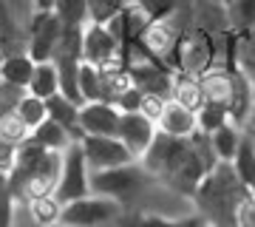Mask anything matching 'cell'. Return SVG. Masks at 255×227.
<instances>
[{"label":"cell","instance_id":"f546056e","mask_svg":"<svg viewBox=\"0 0 255 227\" xmlns=\"http://www.w3.org/2000/svg\"><path fill=\"white\" fill-rule=\"evenodd\" d=\"M26 88H17V85H9V82H0V122L17 111V102L23 100Z\"/></svg>","mask_w":255,"mask_h":227},{"label":"cell","instance_id":"e575fe53","mask_svg":"<svg viewBox=\"0 0 255 227\" xmlns=\"http://www.w3.org/2000/svg\"><path fill=\"white\" fill-rule=\"evenodd\" d=\"M9 3V9L17 14V20L23 23V28H28V20L34 17V0H6Z\"/></svg>","mask_w":255,"mask_h":227},{"label":"cell","instance_id":"d6a6232c","mask_svg":"<svg viewBox=\"0 0 255 227\" xmlns=\"http://www.w3.org/2000/svg\"><path fill=\"white\" fill-rule=\"evenodd\" d=\"M17 151H20V145L0 139V173H11L14 171V165H17Z\"/></svg>","mask_w":255,"mask_h":227},{"label":"cell","instance_id":"60d3db41","mask_svg":"<svg viewBox=\"0 0 255 227\" xmlns=\"http://www.w3.org/2000/svg\"><path fill=\"white\" fill-rule=\"evenodd\" d=\"M0 65H3V54H0ZM0 82H3V77H0Z\"/></svg>","mask_w":255,"mask_h":227},{"label":"cell","instance_id":"d4e9b609","mask_svg":"<svg viewBox=\"0 0 255 227\" xmlns=\"http://www.w3.org/2000/svg\"><path fill=\"white\" fill-rule=\"evenodd\" d=\"M130 3H133L150 23H164V20H170L176 11H179V6H182V0H130Z\"/></svg>","mask_w":255,"mask_h":227},{"label":"cell","instance_id":"30bf717a","mask_svg":"<svg viewBox=\"0 0 255 227\" xmlns=\"http://www.w3.org/2000/svg\"><path fill=\"white\" fill-rule=\"evenodd\" d=\"M117 136L125 142V148L133 154V159H142L147 154V148L153 145V139L159 136V131H156V122H150L145 114L133 111V114H122Z\"/></svg>","mask_w":255,"mask_h":227},{"label":"cell","instance_id":"44dd1931","mask_svg":"<svg viewBox=\"0 0 255 227\" xmlns=\"http://www.w3.org/2000/svg\"><path fill=\"white\" fill-rule=\"evenodd\" d=\"M26 91L34 94V97H40V100H48V97L60 94V74H57V65L54 63H37Z\"/></svg>","mask_w":255,"mask_h":227},{"label":"cell","instance_id":"8fae6325","mask_svg":"<svg viewBox=\"0 0 255 227\" xmlns=\"http://www.w3.org/2000/svg\"><path fill=\"white\" fill-rule=\"evenodd\" d=\"M119 119H122V111L105 100L80 105V125L85 136H117Z\"/></svg>","mask_w":255,"mask_h":227},{"label":"cell","instance_id":"7a4b0ae2","mask_svg":"<svg viewBox=\"0 0 255 227\" xmlns=\"http://www.w3.org/2000/svg\"><path fill=\"white\" fill-rule=\"evenodd\" d=\"M60 171H63V151H48L28 136L17 151L14 171L9 173L11 193H14L17 205H26L37 196L57 193Z\"/></svg>","mask_w":255,"mask_h":227},{"label":"cell","instance_id":"4fadbf2b","mask_svg":"<svg viewBox=\"0 0 255 227\" xmlns=\"http://www.w3.org/2000/svg\"><path fill=\"white\" fill-rule=\"evenodd\" d=\"M46 105H48V119H54L57 125H63L65 131L71 134L74 142H82L85 131H82V125H80V102L68 100L63 91H60L54 97H48Z\"/></svg>","mask_w":255,"mask_h":227},{"label":"cell","instance_id":"2e32d148","mask_svg":"<svg viewBox=\"0 0 255 227\" xmlns=\"http://www.w3.org/2000/svg\"><path fill=\"white\" fill-rule=\"evenodd\" d=\"M170 100L182 102L184 108H190L199 114L201 105L207 102L204 97V85H201V77H190V74H176L173 77V91H170Z\"/></svg>","mask_w":255,"mask_h":227},{"label":"cell","instance_id":"b9f144b4","mask_svg":"<svg viewBox=\"0 0 255 227\" xmlns=\"http://www.w3.org/2000/svg\"><path fill=\"white\" fill-rule=\"evenodd\" d=\"M253 125H255V114H253V122H250V128H253Z\"/></svg>","mask_w":255,"mask_h":227},{"label":"cell","instance_id":"5b68a950","mask_svg":"<svg viewBox=\"0 0 255 227\" xmlns=\"http://www.w3.org/2000/svg\"><path fill=\"white\" fill-rule=\"evenodd\" d=\"M125 210L122 205L108 196H82V199H74L63 208V227H102L111 225V222H119Z\"/></svg>","mask_w":255,"mask_h":227},{"label":"cell","instance_id":"cb8c5ba5","mask_svg":"<svg viewBox=\"0 0 255 227\" xmlns=\"http://www.w3.org/2000/svg\"><path fill=\"white\" fill-rule=\"evenodd\" d=\"M54 11H57V17L63 20V26H85L91 20L88 0H57Z\"/></svg>","mask_w":255,"mask_h":227},{"label":"cell","instance_id":"f35d334b","mask_svg":"<svg viewBox=\"0 0 255 227\" xmlns=\"http://www.w3.org/2000/svg\"><path fill=\"white\" fill-rule=\"evenodd\" d=\"M14 227H40V225H31V222L26 219V225H14ZM57 227H63V225H57Z\"/></svg>","mask_w":255,"mask_h":227},{"label":"cell","instance_id":"277c9868","mask_svg":"<svg viewBox=\"0 0 255 227\" xmlns=\"http://www.w3.org/2000/svg\"><path fill=\"white\" fill-rule=\"evenodd\" d=\"M167 65L176 74H190V77H204L207 71L221 65V37L210 34L199 26H187L176 43Z\"/></svg>","mask_w":255,"mask_h":227},{"label":"cell","instance_id":"ffe728a7","mask_svg":"<svg viewBox=\"0 0 255 227\" xmlns=\"http://www.w3.org/2000/svg\"><path fill=\"white\" fill-rule=\"evenodd\" d=\"M233 171L238 173V179L244 182L247 191L255 193V139L250 136V131H244V139H241L238 154L233 159Z\"/></svg>","mask_w":255,"mask_h":227},{"label":"cell","instance_id":"1f68e13d","mask_svg":"<svg viewBox=\"0 0 255 227\" xmlns=\"http://www.w3.org/2000/svg\"><path fill=\"white\" fill-rule=\"evenodd\" d=\"M164 102H167V97H159V94H145L142 91V102H139V114H145L150 122H156V119L162 117L164 111Z\"/></svg>","mask_w":255,"mask_h":227},{"label":"cell","instance_id":"9c48e42d","mask_svg":"<svg viewBox=\"0 0 255 227\" xmlns=\"http://www.w3.org/2000/svg\"><path fill=\"white\" fill-rule=\"evenodd\" d=\"M80 145L85 151V159H88L91 171H108V168L136 162L119 136H82Z\"/></svg>","mask_w":255,"mask_h":227},{"label":"cell","instance_id":"ab89813d","mask_svg":"<svg viewBox=\"0 0 255 227\" xmlns=\"http://www.w3.org/2000/svg\"><path fill=\"white\" fill-rule=\"evenodd\" d=\"M247 131H250V136H253V139H255V125H253V128H247Z\"/></svg>","mask_w":255,"mask_h":227},{"label":"cell","instance_id":"8d00e7d4","mask_svg":"<svg viewBox=\"0 0 255 227\" xmlns=\"http://www.w3.org/2000/svg\"><path fill=\"white\" fill-rule=\"evenodd\" d=\"M244 48H247V65L244 68H255V31L250 37H244Z\"/></svg>","mask_w":255,"mask_h":227},{"label":"cell","instance_id":"7bdbcfd3","mask_svg":"<svg viewBox=\"0 0 255 227\" xmlns=\"http://www.w3.org/2000/svg\"><path fill=\"white\" fill-rule=\"evenodd\" d=\"M224 3H227V0H224Z\"/></svg>","mask_w":255,"mask_h":227},{"label":"cell","instance_id":"ac0fdd59","mask_svg":"<svg viewBox=\"0 0 255 227\" xmlns=\"http://www.w3.org/2000/svg\"><path fill=\"white\" fill-rule=\"evenodd\" d=\"M201 85H204V97L207 102H219V105H227L230 108V97H233V71L230 68H213L201 77Z\"/></svg>","mask_w":255,"mask_h":227},{"label":"cell","instance_id":"7402d4cb","mask_svg":"<svg viewBox=\"0 0 255 227\" xmlns=\"http://www.w3.org/2000/svg\"><path fill=\"white\" fill-rule=\"evenodd\" d=\"M20 117V122L28 128V131H34V128H40L43 122L48 119V105L46 100H40V97H34V94H23V100L17 102V111H14Z\"/></svg>","mask_w":255,"mask_h":227},{"label":"cell","instance_id":"e0dca14e","mask_svg":"<svg viewBox=\"0 0 255 227\" xmlns=\"http://www.w3.org/2000/svg\"><path fill=\"white\" fill-rule=\"evenodd\" d=\"M241 139H244V128H238L236 122H224L219 131H213L210 134V145L216 151V159L219 162H233Z\"/></svg>","mask_w":255,"mask_h":227},{"label":"cell","instance_id":"603a6c76","mask_svg":"<svg viewBox=\"0 0 255 227\" xmlns=\"http://www.w3.org/2000/svg\"><path fill=\"white\" fill-rule=\"evenodd\" d=\"M31 139H37V142L43 148H48V151H65V148L74 142L71 134H68L63 125H57L54 119H46L40 128H34V131H31Z\"/></svg>","mask_w":255,"mask_h":227},{"label":"cell","instance_id":"d6986e66","mask_svg":"<svg viewBox=\"0 0 255 227\" xmlns=\"http://www.w3.org/2000/svg\"><path fill=\"white\" fill-rule=\"evenodd\" d=\"M227 17L230 31L238 37H250L255 31V0H227Z\"/></svg>","mask_w":255,"mask_h":227},{"label":"cell","instance_id":"5bb4252c","mask_svg":"<svg viewBox=\"0 0 255 227\" xmlns=\"http://www.w3.org/2000/svg\"><path fill=\"white\" fill-rule=\"evenodd\" d=\"M63 202L57 199V193H48V196H37V199L26 202L23 210H26V219L31 225L40 227H57L63 222Z\"/></svg>","mask_w":255,"mask_h":227},{"label":"cell","instance_id":"8992f818","mask_svg":"<svg viewBox=\"0 0 255 227\" xmlns=\"http://www.w3.org/2000/svg\"><path fill=\"white\" fill-rule=\"evenodd\" d=\"M82 196H91V168H88L82 145L71 142L63 151V171H60V182H57V199L68 205V202L82 199Z\"/></svg>","mask_w":255,"mask_h":227},{"label":"cell","instance_id":"4dcf8cb0","mask_svg":"<svg viewBox=\"0 0 255 227\" xmlns=\"http://www.w3.org/2000/svg\"><path fill=\"white\" fill-rule=\"evenodd\" d=\"M130 3V0H88V6H91V20L97 23H108L117 11H122Z\"/></svg>","mask_w":255,"mask_h":227},{"label":"cell","instance_id":"7c38bea8","mask_svg":"<svg viewBox=\"0 0 255 227\" xmlns=\"http://www.w3.org/2000/svg\"><path fill=\"white\" fill-rule=\"evenodd\" d=\"M156 131L164 136H173V139H187V136H193L199 131V114L184 108L182 102L167 100L162 117L156 119Z\"/></svg>","mask_w":255,"mask_h":227},{"label":"cell","instance_id":"6da1fadb","mask_svg":"<svg viewBox=\"0 0 255 227\" xmlns=\"http://www.w3.org/2000/svg\"><path fill=\"white\" fill-rule=\"evenodd\" d=\"M139 162L162 188L179 193L182 199H193L204 176L219 165V159L210 145V136L196 131L187 139L159 134Z\"/></svg>","mask_w":255,"mask_h":227},{"label":"cell","instance_id":"3957f363","mask_svg":"<svg viewBox=\"0 0 255 227\" xmlns=\"http://www.w3.org/2000/svg\"><path fill=\"white\" fill-rule=\"evenodd\" d=\"M247 193L250 191L233 171V162H219L204 176L193 199L210 227H238V205Z\"/></svg>","mask_w":255,"mask_h":227},{"label":"cell","instance_id":"74e56055","mask_svg":"<svg viewBox=\"0 0 255 227\" xmlns=\"http://www.w3.org/2000/svg\"><path fill=\"white\" fill-rule=\"evenodd\" d=\"M54 3L57 0H34V9L37 11H54Z\"/></svg>","mask_w":255,"mask_h":227},{"label":"cell","instance_id":"ba28073f","mask_svg":"<svg viewBox=\"0 0 255 227\" xmlns=\"http://www.w3.org/2000/svg\"><path fill=\"white\" fill-rule=\"evenodd\" d=\"M82 60L97 68H114L122 65V43L108 28V23L88 20L82 31Z\"/></svg>","mask_w":255,"mask_h":227},{"label":"cell","instance_id":"83f0119b","mask_svg":"<svg viewBox=\"0 0 255 227\" xmlns=\"http://www.w3.org/2000/svg\"><path fill=\"white\" fill-rule=\"evenodd\" d=\"M224 122H230V111L227 105H219V102H204L199 111V131L201 134H213V131H219Z\"/></svg>","mask_w":255,"mask_h":227},{"label":"cell","instance_id":"d590c367","mask_svg":"<svg viewBox=\"0 0 255 227\" xmlns=\"http://www.w3.org/2000/svg\"><path fill=\"white\" fill-rule=\"evenodd\" d=\"M139 102H142V91L133 85V88H128L117 100V108L122 111V114H133V111H139Z\"/></svg>","mask_w":255,"mask_h":227},{"label":"cell","instance_id":"9a60e30c","mask_svg":"<svg viewBox=\"0 0 255 227\" xmlns=\"http://www.w3.org/2000/svg\"><path fill=\"white\" fill-rule=\"evenodd\" d=\"M34 60L28 57V51H9L3 54V65H0V77L9 85H17V88H28L31 82V74H34Z\"/></svg>","mask_w":255,"mask_h":227},{"label":"cell","instance_id":"4316f807","mask_svg":"<svg viewBox=\"0 0 255 227\" xmlns=\"http://www.w3.org/2000/svg\"><path fill=\"white\" fill-rule=\"evenodd\" d=\"M17 199L11 193L9 173H0V227H14L17 225Z\"/></svg>","mask_w":255,"mask_h":227},{"label":"cell","instance_id":"484cf974","mask_svg":"<svg viewBox=\"0 0 255 227\" xmlns=\"http://www.w3.org/2000/svg\"><path fill=\"white\" fill-rule=\"evenodd\" d=\"M80 94H82V102L102 100V74L97 65L85 63V60H82V68H80Z\"/></svg>","mask_w":255,"mask_h":227},{"label":"cell","instance_id":"836d02e7","mask_svg":"<svg viewBox=\"0 0 255 227\" xmlns=\"http://www.w3.org/2000/svg\"><path fill=\"white\" fill-rule=\"evenodd\" d=\"M238 227H255V193L250 191L238 205Z\"/></svg>","mask_w":255,"mask_h":227},{"label":"cell","instance_id":"f1b7e54d","mask_svg":"<svg viewBox=\"0 0 255 227\" xmlns=\"http://www.w3.org/2000/svg\"><path fill=\"white\" fill-rule=\"evenodd\" d=\"M28 136H31V131H28L23 122H20L17 114H9V117L0 122V139H6V142H14V145H23Z\"/></svg>","mask_w":255,"mask_h":227},{"label":"cell","instance_id":"52a82bcc","mask_svg":"<svg viewBox=\"0 0 255 227\" xmlns=\"http://www.w3.org/2000/svg\"><path fill=\"white\" fill-rule=\"evenodd\" d=\"M63 20L57 17V11H34V17L28 20L26 28V51L34 63H51L54 51L63 37Z\"/></svg>","mask_w":255,"mask_h":227}]
</instances>
